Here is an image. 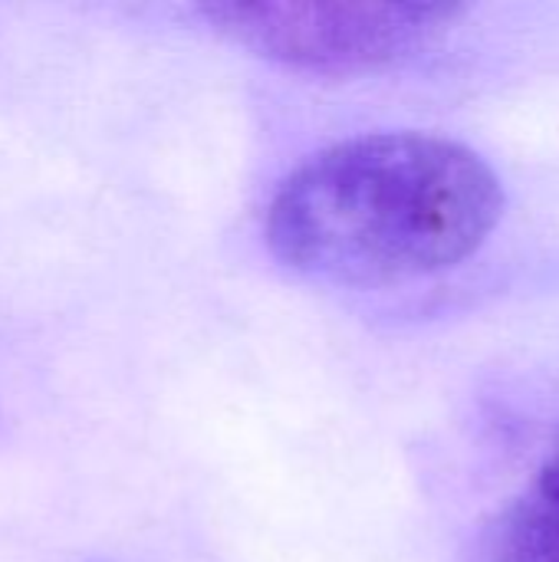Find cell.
Returning a JSON list of instances; mask_svg holds the SVG:
<instances>
[{
    "label": "cell",
    "instance_id": "obj_2",
    "mask_svg": "<svg viewBox=\"0 0 559 562\" xmlns=\"http://www.w3.org/2000/svg\"><path fill=\"white\" fill-rule=\"evenodd\" d=\"M461 7L448 3H297V0H231L201 3L198 16L237 46L306 72L382 69L432 36Z\"/></svg>",
    "mask_w": 559,
    "mask_h": 562
},
{
    "label": "cell",
    "instance_id": "obj_3",
    "mask_svg": "<svg viewBox=\"0 0 559 562\" xmlns=\"http://www.w3.org/2000/svg\"><path fill=\"white\" fill-rule=\"evenodd\" d=\"M491 562H559V431L530 484L504 510Z\"/></svg>",
    "mask_w": 559,
    "mask_h": 562
},
{
    "label": "cell",
    "instance_id": "obj_1",
    "mask_svg": "<svg viewBox=\"0 0 559 562\" xmlns=\"http://www.w3.org/2000/svg\"><path fill=\"white\" fill-rule=\"evenodd\" d=\"M504 214L497 171L465 142L376 132L310 155L273 191L270 254L300 277L385 286L474 257Z\"/></svg>",
    "mask_w": 559,
    "mask_h": 562
}]
</instances>
